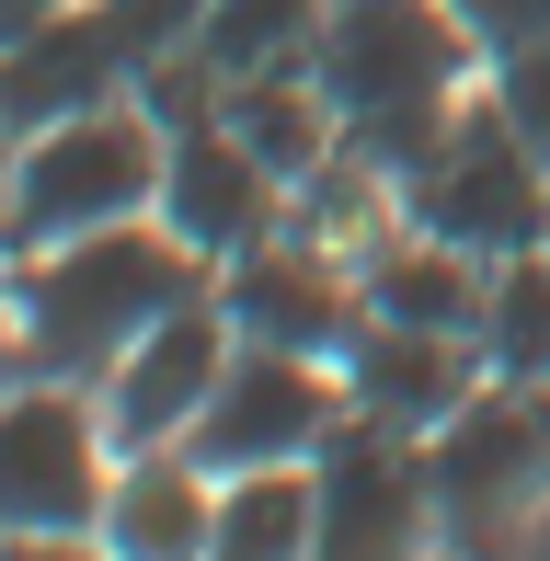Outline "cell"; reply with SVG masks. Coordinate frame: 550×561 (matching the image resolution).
Returning <instances> with one entry per match:
<instances>
[{
	"label": "cell",
	"mask_w": 550,
	"mask_h": 561,
	"mask_svg": "<svg viewBox=\"0 0 550 561\" xmlns=\"http://www.w3.org/2000/svg\"><path fill=\"white\" fill-rule=\"evenodd\" d=\"M470 58H482V35L459 23V0H321L310 81L344 126V161L402 184L447 138V115L470 92Z\"/></svg>",
	"instance_id": "cell-1"
},
{
	"label": "cell",
	"mask_w": 550,
	"mask_h": 561,
	"mask_svg": "<svg viewBox=\"0 0 550 561\" xmlns=\"http://www.w3.org/2000/svg\"><path fill=\"white\" fill-rule=\"evenodd\" d=\"M195 264H207L195 241H172V229H127V218L23 252L12 310H23V344H35V378H104L149 321H172L184 298H207Z\"/></svg>",
	"instance_id": "cell-2"
},
{
	"label": "cell",
	"mask_w": 550,
	"mask_h": 561,
	"mask_svg": "<svg viewBox=\"0 0 550 561\" xmlns=\"http://www.w3.org/2000/svg\"><path fill=\"white\" fill-rule=\"evenodd\" d=\"M161 149H172V126L149 104H81V115L35 126L12 161V252H46V241H81V229L161 207Z\"/></svg>",
	"instance_id": "cell-3"
},
{
	"label": "cell",
	"mask_w": 550,
	"mask_h": 561,
	"mask_svg": "<svg viewBox=\"0 0 550 561\" xmlns=\"http://www.w3.org/2000/svg\"><path fill=\"white\" fill-rule=\"evenodd\" d=\"M402 229H436V241L482 252V264H516V252L550 241V161L505 126V104H459L447 138L402 172Z\"/></svg>",
	"instance_id": "cell-4"
},
{
	"label": "cell",
	"mask_w": 550,
	"mask_h": 561,
	"mask_svg": "<svg viewBox=\"0 0 550 561\" xmlns=\"http://www.w3.org/2000/svg\"><path fill=\"white\" fill-rule=\"evenodd\" d=\"M104 424L69 401V378H23L0 390V550H69L104 539Z\"/></svg>",
	"instance_id": "cell-5"
},
{
	"label": "cell",
	"mask_w": 550,
	"mask_h": 561,
	"mask_svg": "<svg viewBox=\"0 0 550 561\" xmlns=\"http://www.w3.org/2000/svg\"><path fill=\"white\" fill-rule=\"evenodd\" d=\"M333 447V378H321V355H287V344H230V367H218L207 413H195L184 458H207L218 481L230 470H275V458H321Z\"/></svg>",
	"instance_id": "cell-6"
},
{
	"label": "cell",
	"mask_w": 550,
	"mask_h": 561,
	"mask_svg": "<svg viewBox=\"0 0 550 561\" xmlns=\"http://www.w3.org/2000/svg\"><path fill=\"white\" fill-rule=\"evenodd\" d=\"M539 458H550V401L528 390V378L470 390L447 424H424V504H436V527L447 539H493Z\"/></svg>",
	"instance_id": "cell-7"
},
{
	"label": "cell",
	"mask_w": 550,
	"mask_h": 561,
	"mask_svg": "<svg viewBox=\"0 0 550 561\" xmlns=\"http://www.w3.org/2000/svg\"><path fill=\"white\" fill-rule=\"evenodd\" d=\"M230 310H207V298H184L172 321H149V333L104 367V436L115 458H149V447H184L195 413H207L218 367H230Z\"/></svg>",
	"instance_id": "cell-8"
},
{
	"label": "cell",
	"mask_w": 550,
	"mask_h": 561,
	"mask_svg": "<svg viewBox=\"0 0 550 561\" xmlns=\"http://www.w3.org/2000/svg\"><path fill=\"white\" fill-rule=\"evenodd\" d=\"M275 207H287V184L241 149L230 115L172 126V149H161V229L172 241H195L207 264H241L253 241H275Z\"/></svg>",
	"instance_id": "cell-9"
},
{
	"label": "cell",
	"mask_w": 550,
	"mask_h": 561,
	"mask_svg": "<svg viewBox=\"0 0 550 561\" xmlns=\"http://www.w3.org/2000/svg\"><path fill=\"white\" fill-rule=\"evenodd\" d=\"M424 447L402 436V424L356 413L333 447H321V550L333 561H390L424 539Z\"/></svg>",
	"instance_id": "cell-10"
},
{
	"label": "cell",
	"mask_w": 550,
	"mask_h": 561,
	"mask_svg": "<svg viewBox=\"0 0 550 561\" xmlns=\"http://www.w3.org/2000/svg\"><path fill=\"white\" fill-rule=\"evenodd\" d=\"M218 310H230V333H253V344L344 355L356 321H367V287H344V275L321 264V252H298V241H253L230 264V287H218Z\"/></svg>",
	"instance_id": "cell-11"
},
{
	"label": "cell",
	"mask_w": 550,
	"mask_h": 561,
	"mask_svg": "<svg viewBox=\"0 0 550 561\" xmlns=\"http://www.w3.org/2000/svg\"><path fill=\"white\" fill-rule=\"evenodd\" d=\"M127 81H138V69H127V46H115V23L69 0L58 23H35V35L0 46V126L35 138V126H58V115H81V104H115Z\"/></svg>",
	"instance_id": "cell-12"
},
{
	"label": "cell",
	"mask_w": 550,
	"mask_h": 561,
	"mask_svg": "<svg viewBox=\"0 0 550 561\" xmlns=\"http://www.w3.org/2000/svg\"><path fill=\"white\" fill-rule=\"evenodd\" d=\"M344 401L379 424H402V436H424V424H447L470 401V333H424V321H356V344H344Z\"/></svg>",
	"instance_id": "cell-13"
},
{
	"label": "cell",
	"mask_w": 550,
	"mask_h": 561,
	"mask_svg": "<svg viewBox=\"0 0 550 561\" xmlns=\"http://www.w3.org/2000/svg\"><path fill=\"white\" fill-rule=\"evenodd\" d=\"M356 287H367V310H379V321H424V333H470V344H482V310H493L482 252L436 241V229H402V241H379Z\"/></svg>",
	"instance_id": "cell-14"
},
{
	"label": "cell",
	"mask_w": 550,
	"mask_h": 561,
	"mask_svg": "<svg viewBox=\"0 0 550 561\" xmlns=\"http://www.w3.org/2000/svg\"><path fill=\"white\" fill-rule=\"evenodd\" d=\"M104 539L115 550H161V561H184V550H218V470L207 458H172V447H149L115 470V493H104Z\"/></svg>",
	"instance_id": "cell-15"
},
{
	"label": "cell",
	"mask_w": 550,
	"mask_h": 561,
	"mask_svg": "<svg viewBox=\"0 0 550 561\" xmlns=\"http://www.w3.org/2000/svg\"><path fill=\"white\" fill-rule=\"evenodd\" d=\"M230 126H241V149H253L275 184H310V172L344 149V126H333V104H321L310 58H298V69H253V81H230Z\"/></svg>",
	"instance_id": "cell-16"
},
{
	"label": "cell",
	"mask_w": 550,
	"mask_h": 561,
	"mask_svg": "<svg viewBox=\"0 0 550 561\" xmlns=\"http://www.w3.org/2000/svg\"><path fill=\"white\" fill-rule=\"evenodd\" d=\"M218 550H230V561H287V550H321V470H310V458L230 470V481H218Z\"/></svg>",
	"instance_id": "cell-17"
},
{
	"label": "cell",
	"mask_w": 550,
	"mask_h": 561,
	"mask_svg": "<svg viewBox=\"0 0 550 561\" xmlns=\"http://www.w3.org/2000/svg\"><path fill=\"white\" fill-rule=\"evenodd\" d=\"M310 35H321V0H207L195 58H207L218 81H253V69H298Z\"/></svg>",
	"instance_id": "cell-18"
},
{
	"label": "cell",
	"mask_w": 550,
	"mask_h": 561,
	"mask_svg": "<svg viewBox=\"0 0 550 561\" xmlns=\"http://www.w3.org/2000/svg\"><path fill=\"white\" fill-rule=\"evenodd\" d=\"M482 355H493L505 378H528V390H550V252H516V264L493 275Z\"/></svg>",
	"instance_id": "cell-19"
},
{
	"label": "cell",
	"mask_w": 550,
	"mask_h": 561,
	"mask_svg": "<svg viewBox=\"0 0 550 561\" xmlns=\"http://www.w3.org/2000/svg\"><path fill=\"white\" fill-rule=\"evenodd\" d=\"M92 12L115 23V46H127V69L172 58V46H195V23H207V0H92Z\"/></svg>",
	"instance_id": "cell-20"
},
{
	"label": "cell",
	"mask_w": 550,
	"mask_h": 561,
	"mask_svg": "<svg viewBox=\"0 0 550 561\" xmlns=\"http://www.w3.org/2000/svg\"><path fill=\"white\" fill-rule=\"evenodd\" d=\"M493 104H505V126H516V138H528L539 161H550V35L493 58Z\"/></svg>",
	"instance_id": "cell-21"
},
{
	"label": "cell",
	"mask_w": 550,
	"mask_h": 561,
	"mask_svg": "<svg viewBox=\"0 0 550 561\" xmlns=\"http://www.w3.org/2000/svg\"><path fill=\"white\" fill-rule=\"evenodd\" d=\"M459 23L482 35V58H505V46H539L550 35V0H459Z\"/></svg>",
	"instance_id": "cell-22"
},
{
	"label": "cell",
	"mask_w": 550,
	"mask_h": 561,
	"mask_svg": "<svg viewBox=\"0 0 550 561\" xmlns=\"http://www.w3.org/2000/svg\"><path fill=\"white\" fill-rule=\"evenodd\" d=\"M23 378H35V344H23V310L0 298V390H23Z\"/></svg>",
	"instance_id": "cell-23"
},
{
	"label": "cell",
	"mask_w": 550,
	"mask_h": 561,
	"mask_svg": "<svg viewBox=\"0 0 550 561\" xmlns=\"http://www.w3.org/2000/svg\"><path fill=\"white\" fill-rule=\"evenodd\" d=\"M58 12H69V0H0V46L35 35V23H58Z\"/></svg>",
	"instance_id": "cell-24"
},
{
	"label": "cell",
	"mask_w": 550,
	"mask_h": 561,
	"mask_svg": "<svg viewBox=\"0 0 550 561\" xmlns=\"http://www.w3.org/2000/svg\"><path fill=\"white\" fill-rule=\"evenodd\" d=\"M12 161L23 149H12V126H0V264H12Z\"/></svg>",
	"instance_id": "cell-25"
},
{
	"label": "cell",
	"mask_w": 550,
	"mask_h": 561,
	"mask_svg": "<svg viewBox=\"0 0 550 561\" xmlns=\"http://www.w3.org/2000/svg\"><path fill=\"white\" fill-rule=\"evenodd\" d=\"M539 252H550V241H539Z\"/></svg>",
	"instance_id": "cell-26"
}]
</instances>
